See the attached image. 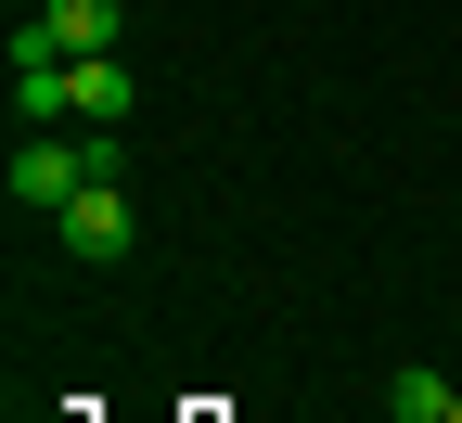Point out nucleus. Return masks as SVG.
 I'll list each match as a JSON object with an SVG mask.
<instances>
[{
	"label": "nucleus",
	"instance_id": "f257e3e1",
	"mask_svg": "<svg viewBox=\"0 0 462 423\" xmlns=\"http://www.w3.org/2000/svg\"><path fill=\"white\" fill-rule=\"evenodd\" d=\"M51 231H65L78 270H129V244H142V218H129V193H116V179H90L78 206H51Z\"/></svg>",
	"mask_w": 462,
	"mask_h": 423
},
{
	"label": "nucleus",
	"instance_id": "f03ea898",
	"mask_svg": "<svg viewBox=\"0 0 462 423\" xmlns=\"http://www.w3.org/2000/svg\"><path fill=\"white\" fill-rule=\"evenodd\" d=\"M65 90H78V129H116V115H129V65H116V51H78Z\"/></svg>",
	"mask_w": 462,
	"mask_h": 423
},
{
	"label": "nucleus",
	"instance_id": "7ed1b4c3",
	"mask_svg": "<svg viewBox=\"0 0 462 423\" xmlns=\"http://www.w3.org/2000/svg\"><path fill=\"white\" fill-rule=\"evenodd\" d=\"M39 26L65 39V65H78V51H116V0H39Z\"/></svg>",
	"mask_w": 462,
	"mask_h": 423
},
{
	"label": "nucleus",
	"instance_id": "20e7f679",
	"mask_svg": "<svg viewBox=\"0 0 462 423\" xmlns=\"http://www.w3.org/2000/svg\"><path fill=\"white\" fill-rule=\"evenodd\" d=\"M14 115H26V129H65V115H78L65 65H14Z\"/></svg>",
	"mask_w": 462,
	"mask_h": 423
},
{
	"label": "nucleus",
	"instance_id": "39448f33",
	"mask_svg": "<svg viewBox=\"0 0 462 423\" xmlns=\"http://www.w3.org/2000/svg\"><path fill=\"white\" fill-rule=\"evenodd\" d=\"M398 423H462V385H437V372H398Z\"/></svg>",
	"mask_w": 462,
	"mask_h": 423
}]
</instances>
